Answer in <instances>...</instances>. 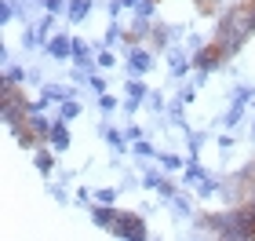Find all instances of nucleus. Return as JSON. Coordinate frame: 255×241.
<instances>
[{
    "mask_svg": "<svg viewBox=\"0 0 255 241\" xmlns=\"http://www.w3.org/2000/svg\"><path fill=\"white\" fill-rule=\"evenodd\" d=\"M91 198H95L91 190H80V194H77V205H91Z\"/></svg>",
    "mask_w": 255,
    "mask_h": 241,
    "instance_id": "obj_40",
    "label": "nucleus"
},
{
    "mask_svg": "<svg viewBox=\"0 0 255 241\" xmlns=\"http://www.w3.org/2000/svg\"><path fill=\"white\" fill-rule=\"evenodd\" d=\"M99 66H102V70H110V66H117V55H113V48H106V44H102V48H99Z\"/></svg>",
    "mask_w": 255,
    "mask_h": 241,
    "instance_id": "obj_23",
    "label": "nucleus"
},
{
    "mask_svg": "<svg viewBox=\"0 0 255 241\" xmlns=\"http://www.w3.org/2000/svg\"><path fill=\"white\" fill-rule=\"evenodd\" d=\"M168 70H171V77H186V73L193 70V62H190V51H182V48H171V55H168Z\"/></svg>",
    "mask_w": 255,
    "mask_h": 241,
    "instance_id": "obj_7",
    "label": "nucleus"
},
{
    "mask_svg": "<svg viewBox=\"0 0 255 241\" xmlns=\"http://www.w3.org/2000/svg\"><path fill=\"white\" fill-rule=\"evenodd\" d=\"M106 143L113 146V150H124V146H128V135L117 132V128H106Z\"/></svg>",
    "mask_w": 255,
    "mask_h": 241,
    "instance_id": "obj_19",
    "label": "nucleus"
},
{
    "mask_svg": "<svg viewBox=\"0 0 255 241\" xmlns=\"http://www.w3.org/2000/svg\"><path fill=\"white\" fill-rule=\"evenodd\" d=\"M128 95H131V99H146L149 91H146V84L138 77H131V80H128Z\"/></svg>",
    "mask_w": 255,
    "mask_h": 241,
    "instance_id": "obj_22",
    "label": "nucleus"
},
{
    "mask_svg": "<svg viewBox=\"0 0 255 241\" xmlns=\"http://www.w3.org/2000/svg\"><path fill=\"white\" fill-rule=\"evenodd\" d=\"M157 4H160V0H157Z\"/></svg>",
    "mask_w": 255,
    "mask_h": 241,
    "instance_id": "obj_45",
    "label": "nucleus"
},
{
    "mask_svg": "<svg viewBox=\"0 0 255 241\" xmlns=\"http://www.w3.org/2000/svg\"><path fill=\"white\" fill-rule=\"evenodd\" d=\"M219 150H223V154L234 150V135H219Z\"/></svg>",
    "mask_w": 255,
    "mask_h": 241,
    "instance_id": "obj_36",
    "label": "nucleus"
},
{
    "mask_svg": "<svg viewBox=\"0 0 255 241\" xmlns=\"http://www.w3.org/2000/svg\"><path fill=\"white\" fill-rule=\"evenodd\" d=\"M44 11H51V15H59V11H69V0H40Z\"/></svg>",
    "mask_w": 255,
    "mask_h": 241,
    "instance_id": "obj_26",
    "label": "nucleus"
},
{
    "mask_svg": "<svg viewBox=\"0 0 255 241\" xmlns=\"http://www.w3.org/2000/svg\"><path fill=\"white\" fill-rule=\"evenodd\" d=\"M197 190H201V198H212V194L219 190V183L215 179H201V183H197Z\"/></svg>",
    "mask_w": 255,
    "mask_h": 241,
    "instance_id": "obj_29",
    "label": "nucleus"
},
{
    "mask_svg": "<svg viewBox=\"0 0 255 241\" xmlns=\"http://www.w3.org/2000/svg\"><path fill=\"white\" fill-rule=\"evenodd\" d=\"M91 223L95 227H102V231H110L113 223H117V205H95V209H91Z\"/></svg>",
    "mask_w": 255,
    "mask_h": 241,
    "instance_id": "obj_8",
    "label": "nucleus"
},
{
    "mask_svg": "<svg viewBox=\"0 0 255 241\" xmlns=\"http://www.w3.org/2000/svg\"><path fill=\"white\" fill-rule=\"evenodd\" d=\"M149 33H153V18H142V15H135V22H131V29H128V44L149 40Z\"/></svg>",
    "mask_w": 255,
    "mask_h": 241,
    "instance_id": "obj_10",
    "label": "nucleus"
},
{
    "mask_svg": "<svg viewBox=\"0 0 255 241\" xmlns=\"http://www.w3.org/2000/svg\"><path fill=\"white\" fill-rule=\"evenodd\" d=\"M44 51H48L55 62H62V59H73V37L59 33V37H51L48 44H44Z\"/></svg>",
    "mask_w": 255,
    "mask_h": 241,
    "instance_id": "obj_5",
    "label": "nucleus"
},
{
    "mask_svg": "<svg viewBox=\"0 0 255 241\" xmlns=\"http://www.w3.org/2000/svg\"><path fill=\"white\" fill-rule=\"evenodd\" d=\"M149 66H153V55H149V48L142 44H128V70H131V77H138V73H149Z\"/></svg>",
    "mask_w": 255,
    "mask_h": 241,
    "instance_id": "obj_4",
    "label": "nucleus"
},
{
    "mask_svg": "<svg viewBox=\"0 0 255 241\" xmlns=\"http://www.w3.org/2000/svg\"><path fill=\"white\" fill-rule=\"evenodd\" d=\"M171 209H175L179 216H193V205H190L186 194H175V198H171Z\"/></svg>",
    "mask_w": 255,
    "mask_h": 241,
    "instance_id": "obj_18",
    "label": "nucleus"
},
{
    "mask_svg": "<svg viewBox=\"0 0 255 241\" xmlns=\"http://www.w3.org/2000/svg\"><path fill=\"white\" fill-rule=\"evenodd\" d=\"M124 7H138V0H124Z\"/></svg>",
    "mask_w": 255,
    "mask_h": 241,
    "instance_id": "obj_43",
    "label": "nucleus"
},
{
    "mask_svg": "<svg viewBox=\"0 0 255 241\" xmlns=\"http://www.w3.org/2000/svg\"><path fill=\"white\" fill-rule=\"evenodd\" d=\"M153 11H157V0H138L135 15H142V18H153Z\"/></svg>",
    "mask_w": 255,
    "mask_h": 241,
    "instance_id": "obj_28",
    "label": "nucleus"
},
{
    "mask_svg": "<svg viewBox=\"0 0 255 241\" xmlns=\"http://www.w3.org/2000/svg\"><path fill=\"white\" fill-rule=\"evenodd\" d=\"M131 154H135V157H157V146L146 143V139H135V143H131Z\"/></svg>",
    "mask_w": 255,
    "mask_h": 241,
    "instance_id": "obj_17",
    "label": "nucleus"
},
{
    "mask_svg": "<svg viewBox=\"0 0 255 241\" xmlns=\"http://www.w3.org/2000/svg\"><path fill=\"white\" fill-rule=\"evenodd\" d=\"M138 106H142V99H131V95H128V102H124V110H128V113H135Z\"/></svg>",
    "mask_w": 255,
    "mask_h": 241,
    "instance_id": "obj_38",
    "label": "nucleus"
},
{
    "mask_svg": "<svg viewBox=\"0 0 255 241\" xmlns=\"http://www.w3.org/2000/svg\"><path fill=\"white\" fill-rule=\"evenodd\" d=\"M245 205L255 212V183H248V194H245Z\"/></svg>",
    "mask_w": 255,
    "mask_h": 241,
    "instance_id": "obj_37",
    "label": "nucleus"
},
{
    "mask_svg": "<svg viewBox=\"0 0 255 241\" xmlns=\"http://www.w3.org/2000/svg\"><path fill=\"white\" fill-rule=\"evenodd\" d=\"M201 179H208V172L197 165V157H190L186 161V183H201Z\"/></svg>",
    "mask_w": 255,
    "mask_h": 241,
    "instance_id": "obj_16",
    "label": "nucleus"
},
{
    "mask_svg": "<svg viewBox=\"0 0 255 241\" xmlns=\"http://www.w3.org/2000/svg\"><path fill=\"white\" fill-rule=\"evenodd\" d=\"M201 146H204V132H190V157H197Z\"/></svg>",
    "mask_w": 255,
    "mask_h": 241,
    "instance_id": "obj_31",
    "label": "nucleus"
},
{
    "mask_svg": "<svg viewBox=\"0 0 255 241\" xmlns=\"http://www.w3.org/2000/svg\"><path fill=\"white\" fill-rule=\"evenodd\" d=\"M88 11H91V0H69V11H66V15H69V22H80Z\"/></svg>",
    "mask_w": 255,
    "mask_h": 241,
    "instance_id": "obj_13",
    "label": "nucleus"
},
{
    "mask_svg": "<svg viewBox=\"0 0 255 241\" xmlns=\"http://www.w3.org/2000/svg\"><path fill=\"white\" fill-rule=\"evenodd\" d=\"M113 238H124V241H146L149 231H146V220L138 212H117V223L110 227Z\"/></svg>",
    "mask_w": 255,
    "mask_h": 241,
    "instance_id": "obj_2",
    "label": "nucleus"
},
{
    "mask_svg": "<svg viewBox=\"0 0 255 241\" xmlns=\"http://www.w3.org/2000/svg\"><path fill=\"white\" fill-rule=\"evenodd\" d=\"M44 95L51 102H66V99H77V88L73 84H44Z\"/></svg>",
    "mask_w": 255,
    "mask_h": 241,
    "instance_id": "obj_11",
    "label": "nucleus"
},
{
    "mask_svg": "<svg viewBox=\"0 0 255 241\" xmlns=\"http://www.w3.org/2000/svg\"><path fill=\"white\" fill-rule=\"evenodd\" d=\"M175 183H171V179H164V183H160V198H175Z\"/></svg>",
    "mask_w": 255,
    "mask_h": 241,
    "instance_id": "obj_34",
    "label": "nucleus"
},
{
    "mask_svg": "<svg viewBox=\"0 0 255 241\" xmlns=\"http://www.w3.org/2000/svg\"><path fill=\"white\" fill-rule=\"evenodd\" d=\"M26 80L29 84H40V70H26Z\"/></svg>",
    "mask_w": 255,
    "mask_h": 241,
    "instance_id": "obj_42",
    "label": "nucleus"
},
{
    "mask_svg": "<svg viewBox=\"0 0 255 241\" xmlns=\"http://www.w3.org/2000/svg\"><path fill=\"white\" fill-rule=\"evenodd\" d=\"M193 95H197V84H186V88H179V99H182V102H193Z\"/></svg>",
    "mask_w": 255,
    "mask_h": 241,
    "instance_id": "obj_35",
    "label": "nucleus"
},
{
    "mask_svg": "<svg viewBox=\"0 0 255 241\" xmlns=\"http://www.w3.org/2000/svg\"><path fill=\"white\" fill-rule=\"evenodd\" d=\"M160 183H164V172L160 168H146L142 172V187L146 190H160Z\"/></svg>",
    "mask_w": 255,
    "mask_h": 241,
    "instance_id": "obj_14",
    "label": "nucleus"
},
{
    "mask_svg": "<svg viewBox=\"0 0 255 241\" xmlns=\"http://www.w3.org/2000/svg\"><path fill=\"white\" fill-rule=\"evenodd\" d=\"M241 117H245V102H234V106H230V110L223 113V124H226V128H234V124H237Z\"/></svg>",
    "mask_w": 255,
    "mask_h": 241,
    "instance_id": "obj_15",
    "label": "nucleus"
},
{
    "mask_svg": "<svg viewBox=\"0 0 255 241\" xmlns=\"http://www.w3.org/2000/svg\"><path fill=\"white\" fill-rule=\"evenodd\" d=\"M48 146H51L55 154H66V150H69V128H66V121H55V124H51Z\"/></svg>",
    "mask_w": 255,
    "mask_h": 241,
    "instance_id": "obj_6",
    "label": "nucleus"
},
{
    "mask_svg": "<svg viewBox=\"0 0 255 241\" xmlns=\"http://www.w3.org/2000/svg\"><path fill=\"white\" fill-rule=\"evenodd\" d=\"M124 135H128V139H131V143H135V139H142V128H138V124H131V128H128Z\"/></svg>",
    "mask_w": 255,
    "mask_h": 241,
    "instance_id": "obj_39",
    "label": "nucleus"
},
{
    "mask_svg": "<svg viewBox=\"0 0 255 241\" xmlns=\"http://www.w3.org/2000/svg\"><path fill=\"white\" fill-rule=\"evenodd\" d=\"M88 88H91V91H95V95H102V91H106L110 84H106V80H102L99 73H91V77H88Z\"/></svg>",
    "mask_w": 255,
    "mask_h": 241,
    "instance_id": "obj_30",
    "label": "nucleus"
},
{
    "mask_svg": "<svg viewBox=\"0 0 255 241\" xmlns=\"http://www.w3.org/2000/svg\"><path fill=\"white\" fill-rule=\"evenodd\" d=\"M146 102H149V110H164V95H157V91H153V95H146Z\"/></svg>",
    "mask_w": 255,
    "mask_h": 241,
    "instance_id": "obj_33",
    "label": "nucleus"
},
{
    "mask_svg": "<svg viewBox=\"0 0 255 241\" xmlns=\"http://www.w3.org/2000/svg\"><path fill=\"white\" fill-rule=\"evenodd\" d=\"M18 80H26V70H22V66H7L4 70V84H18Z\"/></svg>",
    "mask_w": 255,
    "mask_h": 241,
    "instance_id": "obj_24",
    "label": "nucleus"
},
{
    "mask_svg": "<svg viewBox=\"0 0 255 241\" xmlns=\"http://www.w3.org/2000/svg\"><path fill=\"white\" fill-rule=\"evenodd\" d=\"M186 44H190V55H193V51H197V48H201V44H204V40H201V37H197V33H190V40H186Z\"/></svg>",
    "mask_w": 255,
    "mask_h": 241,
    "instance_id": "obj_41",
    "label": "nucleus"
},
{
    "mask_svg": "<svg viewBox=\"0 0 255 241\" xmlns=\"http://www.w3.org/2000/svg\"><path fill=\"white\" fill-rule=\"evenodd\" d=\"M193 4H197V0H193Z\"/></svg>",
    "mask_w": 255,
    "mask_h": 241,
    "instance_id": "obj_46",
    "label": "nucleus"
},
{
    "mask_svg": "<svg viewBox=\"0 0 255 241\" xmlns=\"http://www.w3.org/2000/svg\"><path fill=\"white\" fill-rule=\"evenodd\" d=\"M77 117H80V102H77V99L59 102V121H66V124H69V121H77Z\"/></svg>",
    "mask_w": 255,
    "mask_h": 241,
    "instance_id": "obj_12",
    "label": "nucleus"
},
{
    "mask_svg": "<svg viewBox=\"0 0 255 241\" xmlns=\"http://www.w3.org/2000/svg\"><path fill=\"white\" fill-rule=\"evenodd\" d=\"M121 198V190H110V187H102V190H95V201H102V205H113Z\"/></svg>",
    "mask_w": 255,
    "mask_h": 241,
    "instance_id": "obj_27",
    "label": "nucleus"
},
{
    "mask_svg": "<svg viewBox=\"0 0 255 241\" xmlns=\"http://www.w3.org/2000/svg\"><path fill=\"white\" fill-rule=\"evenodd\" d=\"M26 124L40 135L44 143H48V132H51V124H55V121H48V113H44V110H29V113H26Z\"/></svg>",
    "mask_w": 255,
    "mask_h": 241,
    "instance_id": "obj_9",
    "label": "nucleus"
},
{
    "mask_svg": "<svg viewBox=\"0 0 255 241\" xmlns=\"http://www.w3.org/2000/svg\"><path fill=\"white\" fill-rule=\"evenodd\" d=\"M33 161H37L40 172H51V168H55V154H51V150H37V157H33Z\"/></svg>",
    "mask_w": 255,
    "mask_h": 241,
    "instance_id": "obj_20",
    "label": "nucleus"
},
{
    "mask_svg": "<svg viewBox=\"0 0 255 241\" xmlns=\"http://www.w3.org/2000/svg\"><path fill=\"white\" fill-rule=\"evenodd\" d=\"M11 18H15V0H0V26H7Z\"/></svg>",
    "mask_w": 255,
    "mask_h": 241,
    "instance_id": "obj_25",
    "label": "nucleus"
},
{
    "mask_svg": "<svg viewBox=\"0 0 255 241\" xmlns=\"http://www.w3.org/2000/svg\"><path fill=\"white\" fill-rule=\"evenodd\" d=\"M255 37V0H241V4L226 7L219 15V26H215V44L230 55H237L245 44Z\"/></svg>",
    "mask_w": 255,
    "mask_h": 241,
    "instance_id": "obj_1",
    "label": "nucleus"
},
{
    "mask_svg": "<svg viewBox=\"0 0 255 241\" xmlns=\"http://www.w3.org/2000/svg\"><path fill=\"white\" fill-rule=\"evenodd\" d=\"M99 106H102V110L110 113V110H117V99H113L110 91H102V95H99Z\"/></svg>",
    "mask_w": 255,
    "mask_h": 241,
    "instance_id": "obj_32",
    "label": "nucleus"
},
{
    "mask_svg": "<svg viewBox=\"0 0 255 241\" xmlns=\"http://www.w3.org/2000/svg\"><path fill=\"white\" fill-rule=\"evenodd\" d=\"M190 62H193V70H208V73H212V70H219V66L226 62V51L212 40V44H201V48L190 55Z\"/></svg>",
    "mask_w": 255,
    "mask_h": 241,
    "instance_id": "obj_3",
    "label": "nucleus"
},
{
    "mask_svg": "<svg viewBox=\"0 0 255 241\" xmlns=\"http://www.w3.org/2000/svg\"><path fill=\"white\" fill-rule=\"evenodd\" d=\"M252 113H255V110H252ZM252 135H255V124H252Z\"/></svg>",
    "mask_w": 255,
    "mask_h": 241,
    "instance_id": "obj_44",
    "label": "nucleus"
},
{
    "mask_svg": "<svg viewBox=\"0 0 255 241\" xmlns=\"http://www.w3.org/2000/svg\"><path fill=\"white\" fill-rule=\"evenodd\" d=\"M157 161H160V168H168V172L182 168V157L179 154H157Z\"/></svg>",
    "mask_w": 255,
    "mask_h": 241,
    "instance_id": "obj_21",
    "label": "nucleus"
}]
</instances>
